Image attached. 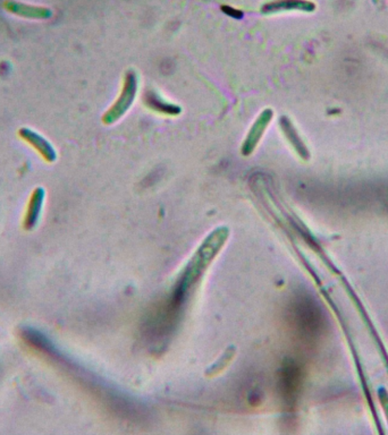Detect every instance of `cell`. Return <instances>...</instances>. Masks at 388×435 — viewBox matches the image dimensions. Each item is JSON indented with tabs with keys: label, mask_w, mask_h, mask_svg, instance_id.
I'll list each match as a JSON object with an SVG mask.
<instances>
[{
	"label": "cell",
	"mask_w": 388,
	"mask_h": 435,
	"mask_svg": "<svg viewBox=\"0 0 388 435\" xmlns=\"http://www.w3.org/2000/svg\"><path fill=\"white\" fill-rule=\"evenodd\" d=\"M136 92H138V77L134 72L129 70L125 77L119 97L103 117V123L110 125L123 117L124 115L127 114L129 109L132 107L136 100Z\"/></svg>",
	"instance_id": "obj_1"
},
{
	"label": "cell",
	"mask_w": 388,
	"mask_h": 435,
	"mask_svg": "<svg viewBox=\"0 0 388 435\" xmlns=\"http://www.w3.org/2000/svg\"><path fill=\"white\" fill-rule=\"evenodd\" d=\"M273 112L271 109H265L261 114L259 115L256 122L251 126L250 131L247 133L243 145H242V155H250L256 150L259 142L265 134L266 129L273 119Z\"/></svg>",
	"instance_id": "obj_2"
},
{
	"label": "cell",
	"mask_w": 388,
	"mask_h": 435,
	"mask_svg": "<svg viewBox=\"0 0 388 435\" xmlns=\"http://www.w3.org/2000/svg\"><path fill=\"white\" fill-rule=\"evenodd\" d=\"M315 4L310 0H271L264 4L261 13L275 14L283 12H313Z\"/></svg>",
	"instance_id": "obj_3"
},
{
	"label": "cell",
	"mask_w": 388,
	"mask_h": 435,
	"mask_svg": "<svg viewBox=\"0 0 388 435\" xmlns=\"http://www.w3.org/2000/svg\"><path fill=\"white\" fill-rule=\"evenodd\" d=\"M18 135H20V138H21L25 143L29 144L31 148L36 150L37 152L41 155L44 160H47L48 162H51V161L56 159V151H55L53 145H51L42 135L39 134L37 131H32V129H27V127L20 129Z\"/></svg>",
	"instance_id": "obj_4"
},
{
	"label": "cell",
	"mask_w": 388,
	"mask_h": 435,
	"mask_svg": "<svg viewBox=\"0 0 388 435\" xmlns=\"http://www.w3.org/2000/svg\"><path fill=\"white\" fill-rule=\"evenodd\" d=\"M144 103L147 105L148 108L158 111V112H162V114L177 116L181 112V107L174 105V103H168V101L162 99L159 94L153 92V91H148L146 96H144Z\"/></svg>",
	"instance_id": "obj_5"
},
{
	"label": "cell",
	"mask_w": 388,
	"mask_h": 435,
	"mask_svg": "<svg viewBox=\"0 0 388 435\" xmlns=\"http://www.w3.org/2000/svg\"><path fill=\"white\" fill-rule=\"evenodd\" d=\"M280 125L283 133H284L291 145L295 148V151L302 158H308L309 157V151L306 149V144L303 143V141L301 140L300 135L297 134V129H295V126L292 124L291 120L288 119L287 117H282L280 120Z\"/></svg>",
	"instance_id": "obj_6"
},
{
	"label": "cell",
	"mask_w": 388,
	"mask_h": 435,
	"mask_svg": "<svg viewBox=\"0 0 388 435\" xmlns=\"http://www.w3.org/2000/svg\"><path fill=\"white\" fill-rule=\"evenodd\" d=\"M223 11L226 13L227 15H230V16L234 18H242V16H243V13L240 12L238 9L233 8V7L224 6Z\"/></svg>",
	"instance_id": "obj_7"
}]
</instances>
